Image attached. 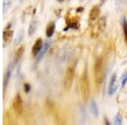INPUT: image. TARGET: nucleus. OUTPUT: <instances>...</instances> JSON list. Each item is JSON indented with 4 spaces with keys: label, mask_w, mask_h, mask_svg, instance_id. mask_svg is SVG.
I'll return each instance as SVG.
<instances>
[{
    "label": "nucleus",
    "mask_w": 127,
    "mask_h": 125,
    "mask_svg": "<svg viewBox=\"0 0 127 125\" xmlns=\"http://www.w3.org/2000/svg\"><path fill=\"white\" fill-rule=\"evenodd\" d=\"M94 76H95V83L99 86L104 78L103 61L102 58H98L96 61L95 66H94Z\"/></svg>",
    "instance_id": "f257e3e1"
},
{
    "label": "nucleus",
    "mask_w": 127,
    "mask_h": 125,
    "mask_svg": "<svg viewBox=\"0 0 127 125\" xmlns=\"http://www.w3.org/2000/svg\"><path fill=\"white\" fill-rule=\"evenodd\" d=\"M81 91L82 97L85 100H87L90 96V84L87 69L83 71L81 77Z\"/></svg>",
    "instance_id": "f03ea898"
},
{
    "label": "nucleus",
    "mask_w": 127,
    "mask_h": 125,
    "mask_svg": "<svg viewBox=\"0 0 127 125\" xmlns=\"http://www.w3.org/2000/svg\"><path fill=\"white\" fill-rule=\"evenodd\" d=\"M106 22H107L106 17L100 18V19L98 20V21L97 22V24L93 26V31H92V36H94V37L99 36V35L103 31V30L105 29Z\"/></svg>",
    "instance_id": "7ed1b4c3"
},
{
    "label": "nucleus",
    "mask_w": 127,
    "mask_h": 125,
    "mask_svg": "<svg viewBox=\"0 0 127 125\" xmlns=\"http://www.w3.org/2000/svg\"><path fill=\"white\" fill-rule=\"evenodd\" d=\"M75 76V69L72 67H69L67 69L66 73L64 76V85L65 90L69 91L72 85V82Z\"/></svg>",
    "instance_id": "20e7f679"
},
{
    "label": "nucleus",
    "mask_w": 127,
    "mask_h": 125,
    "mask_svg": "<svg viewBox=\"0 0 127 125\" xmlns=\"http://www.w3.org/2000/svg\"><path fill=\"white\" fill-rule=\"evenodd\" d=\"M13 108L16 114H21L23 111V103H22V99L20 97V94H17L15 96V99L13 101Z\"/></svg>",
    "instance_id": "39448f33"
},
{
    "label": "nucleus",
    "mask_w": 127,
    "mask_h": 125,
    "mask_svg": "<svg viewBox=\"0 0 127 125\" xmlns=\"http://www.w3.org/2000/svg\"><path fill=\"white\" fill-rule=\"evenodd\" d=\"M118 89V85H117V76L116 74H114L110 79V84H109V88H108V95L112 96L116 92Z\"/></svg>",
    "instance_id": "423d86ee"
},
{
    "label": "nucleus",
    "mask_w": 127,
    "mask_h": 125,
    "mask_svg": "<svg viewBox=\"0 0 127 125\" xmlns=\"http://www.w3.org/2000/svg\"><path fill=\"white\" fill-rule=\"evenodd\" d=\"M100 15V8L98 5H95L92 8L89 13V20L91 21H94V20H97Z\"/></svg>",
    "instance_id": "0eeeda50"
},
{
    "label": "nucleus",
    "mask_w": 127,
    "mask_h": 125,
    "mask_svg": "<svg viewBox=\"0 0 127 125\" xmlns=\"http://www.w3.org/2000/svg\"><path fill=\"white\" fill-rule=\"evenodd\" d=\"M13 68H14V64L9 65V68L7 69L4 75V78H3V89H6L9 85V82L10 80V77H11L12 75V70H13Z\"/></svg>",
    "instance_id": "6e6552de"
},
{
    "label": "nucleus",
    "mask_w": 127,
    "mask_h": 125,
    "mask_svg": "<svg viewBox=\"0 0 127 125\" xmlns=\"http://www.w3.org/2000/svg\"><path fill=\"white\" fill-rule=\"evenodd\" d=\"M51 46V42L50 41H47L46 42L44 43V45L42 46V49H41V51L39 52L37 55V61H40L41 59H42V58L44 57V55L46 54V52H48L49 47Z\"/></svg>",
    "instance_id": "1a4fd4ad"
},
{
    "label": "nucleus",
    "mask_w": 127,
    "mask_h": 125,
    "mask_svg": "<svg viewBox=\"0 0 127 125\" xmlns=\"http://www.w3.org/2000/svg\"><path fill=\"white\" fill-rule=\"evenodd\" d=\"M42 48V39H37V40L36 41V42H35L33 48H32V54H33L34 56H37Z\"/></svg>",
    "instance_id": "9d476101"
},
{
    "label": "nucleus",
    "mask_w": 127,
    "mask_h": 125,
    "mask_svg": "<svg viewBox=\"0 0 127 125\" xmlns=\"http://www.w3.org/2000/svg\"><path fill=\"white\" fill-rule=\"evenodd\" d=\"M12 36H13V30L11 29H9V28H6L3 33V38L5 43H8L11 40Z\"/></svg>",
    "instance_id": "9b49d317"
},
{
    "label": "nucleus",
    "mask_w": 127,
    "mask_h": 125,
    "mask_svg": "<svg viewBox=\"0 0 127 125\" xmlns=\"http://www.w3.org/2000/svg\"><path fill=\"white\" fill-rule=\"evenodd\" d=\"M55 30V24L54 22H50L48 26H47V30H46V35L48 37H51V36L54 35Z\"/></svg>",
    "instance_id": "f8f14e48"
},
{
    "label": "nucleus",
    "mask_w": 127,
    "mask_h": 125,
    "mask_svg": "<svg viewBox=\"0 0 127 125\" xmlns=\"http://www.w3.org/2000/svg\"><path fill=\"white\" fill-rule=\"evenodd\" d=\"M36 26H37V21L36 20H33L32 22H31L30 25H29V29H28V35L31 36H32L35 31L36 30Z\"/></svg>",
    "instance_id": "ddd939ff"
},
{
    "label": "nucleus",
    "mask_w": 127,
    "mask_h": 125,
    "mask_svg": "<svg viewBox=\"0 0 127 125\" xmlns=\"http://www.w3.org/2000/svg\"><path fill=\"white\" fill-rule=\"evenodd\" d=\"M24 50H25V47L22 45V46H20L19 48H18V50L16 51L15 52V63H16L18 62V61L20 60V58L22 57V55H23V52H24Z\"/></svg>",
    "instance_id": "4468645a"
},
{
    "label": "nucleus",
    "mask_w": 127,
    "mask_h": 125,
    "mask_svg": "<svg viewBox=\"0 0 127 125\" xmlns=\"http://www.w3.org/2000/svg\"><path fill=\"white\" fill-rule=\"evenodd\" d=\"M121 25H122V27H123V30H124L125 40H126V42H127V20L125 16H123L121 18Z\"/></svg>",
    "instance_id": "2eb2a0df"
},
{
    "label": "nucleus",
    "mask_w": 127,
    "mask_h": 125,
    "mask_svg": "<svg viewBox=\"0 0 127 125\" xmlns=\"http://www.w3.org/2000/svg\"><path fill=\"white\" fill-rule=\"evenodd\" d=\"M127 3V0H115V6L118 9H122Z\"/></svg>",
    "instance_id": "dca6fc26"
},
{
    "label": "nucleus",
    "mask_w": 127,
    "mask_h": 125,
    "mask_svg": "<svg viewBox=\"0 0 127 125\" xmlns=\"http://www.w3.org/2000/svg\"><path fill=\"white\" fill-rule=\"evenodd\" d=\"M91 109H92V112L93 113L94 117H97L98 116V107H97V103H96L95 101H92Z\"/></svg>",
    "instance_id": "f3484780"
},
{
    "label": "nucleus",
    "mask_w": 127,
    "mask_h": 125,
    "mask_svg": "<svg viewBox=\"0 0 127 125\" xmlns=\"http://www.w3.org/2000/svg\"><path fill=\"white\" fill-rule=\"evenodd\" d=\"M10 6H11V1H10V0H4V1H3V13H5V12L9 9Z\"/></svg>",
    "instance_id": "a211bd4d"
},
{
    "label": "nucleus",
    "mask_w": 127,
    "mask_h": 125,
    "mask_svg": "<svg viewBox=\"0 0 127 125\" xmlns=\"http://www.w3.org/2000/svg\"><path fill=\"white\" fill-rule=\"evenodd\" d=\"M23 36H24V32L23 30H20V31L19 32V34H18V36L17 38L15 40V44H19L20 42L22 41V39H23Z\"/></svg>",
    "instance_id": "6ab92c4d"
},
{
    "label": "nucleus",
    "mask_w": 127,
    "mask_h": 125,
    "mask_svg": "<svg viewBox=\"0 0 127 125\" xmlns=\"http://www.w3.org/2000/svg\"><path fill=\"white\" fill-rule=\"evenodd\" d=\"M126 82H127V72L124 73L121 76V85H122V87H124L125 85H126Z\"/></svg>",
    "instance_id": "aec40b11"
},
{
    "label": "nucleus",
    "mask_w": 127,
    "mask_h": 125,
    "mask_svg": "<svg viewBox=\"0 0 127 125\" xmlns=\"http://www.w3.org/2000/svg\"><path fill=\"white\" fill-rule=\"evenodd\" d=\"M121 124H122V118H121V117L118 114V115L115 117V118H114V124L120 125Z\"/></svg>",
    "instance_id": "412c9836"
},
{
    "label": "nucleus",
    "mask_w": 127,
    "mask_h": 125,
    "mask_svg": "<svg viewBox=\"0 0 127 125\" xmlns=\"http://www.w3.org/2000/svg\"><path fill=\"white\" fill-rule=\"evenodd\" d=\"M25 89H26V92H28L31 90V86H30L29 85H28V84H26V85H25Z\"/></svg>",
    "instance_id": "4be33fe9"
},
{
    "label": "nucleus",
    "mask_w": 127,
    "mask_h": 125,
    "mask_svg": "<svg viewBox=\"0 0 127 125\" xmlns=\"http://www.w3.org/2000/svg\"><path fill=\"white\" fill-rule=\"evenodd\" d=\"M106 1H107V0H100V3H104Z\"/></svg>",
    "instance_id": "5701e85b"
},
{
    "label": "nucleus",
    "mask_w": 127,
    "mask_h": 125,
    "mask_svg": "<svg viewBox=\"0 0 127 125\" xmlns=\"http://www.w3.org/2000/svg\"><path fill=\"white\" fill-rule=\"evenodd\" d=\"M58 2H59V3H63L64 1H65V0H57Z\"/></svg>",
    "instance_id": "b1692460"
},
{
    "label": "nucleus",
    "mask_w": 127,
    "mask_h": 125,
    "mask_svg": "<svg viewBox=\"0 0 127 125\" xmlns=\"http://www.w3.org/2000/svg\"><path fill=\"white\" fill-rule=\"evenodd\" d=\"M80 1H83V0H80Z\"/></svg>",
    "instance_id": "393cba45"
}]
</instances>
